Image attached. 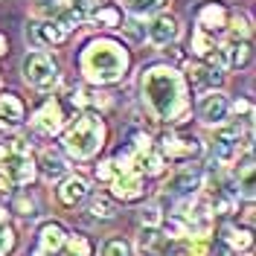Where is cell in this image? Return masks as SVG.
Listing matches in <instances>:
<instances>
[{
  "label": "cell",
  "mask_w": 256,
  "mask_h": 256,
  "mask_svg": "<svg viewBox=\"0 0 256 256\" xmlns=\"http://www.w3.org/2000/svg\"><path fill=\"white\" fill-rule=\"evenodd\" d=\"M0 175L6 178L12 186H26L35 180V163H32V154H15L9 152L3 166H0Z\"/></svg>",
  "instance_id": "obj_6"
},
{
  "label": "cell",
  "mask_w": 256,
  "mask_h": 256,
  "mask_svg": "<svg viewBox=\"0 0 256 256\" xmlns=\"http://www.w3.org/2000/svg\"><path fill=\"white\" fill-rule=\"evenodd\" d=\"M190 84L198 90V94H204V90H216L218 84H222V70H216V67H210V64H192L190 67Z\"/></svg>",
  "instance_id": "obj_15"
},
{
  "label": "cell",
  "mask_w": 256,
  "mask_h": 256,
  "mask_svg": "<svg viewBox=\"0 0 256 256\" xmlns=\"http://www.w3.org/2000/svg\"><path fill=\"white\" fill-rule=\"evenodd\" d=\"M143 175L140 172H122L111 180V195L120 201H137L143 195Z\"/></svg>",
  "instance_id": "obj_13"
},
{
  "label": "cell",
  "mask_w": 256,
  "mask_h": 256,
  "mask_svg": "<svg viewBox=\"0 0 256 256\" xmlns=\"http://www.w3.org/2000/svg\"><path fill=\"white\" fill-rule=\"evenodd\" d=\"M222 242L233 250V254H244V250H250V230H242V227H233V224H224L222 227Z\"/></svg>",
  "instance_id": "obj_18"
},
{
  "label": "cell",
  "mask_w": 256,
  "mask_h": 256,
  "mask_svg": "<svg viewBox=\"0 0 256 256\" xmlns=\"http://www.w3.org/2000/svg\"><path fill=\"white\" fill-rule=\"evenodd\" d=\"M201 184H204L201 169L184 166V169H178L175 175L163 184V192H166V195H192L195 190H201Z\"/></svg>",
  "instance_id": "obj_10"
},
{
  "label": "cell",
  "mask_w": 256,
  "mask_h": 256,
  "mask_svg": "<svg viewBox=\"0 0 256 256\" xmlns=\"http://www.w3.org/2000/svg\"><path fill=\"white\" fill-rule=\"evenodd\" d=\"M99 3H102V0H62L64 9H79V12H84V15H90Z\"/></svg>",
  "instance_id": "obj_32"
},
{
  "label": "cell",
  "mask_w": 256,
  "mask_h": 256,
  "mask_svg": "<svg viewBox=\"0 0 256 256\" xmlns=\"http://www.w3.org/2000/svg\"><path fill=\"white\" fill-rule=\"evenodd\" d=\"M67 35H70V30L64 26L58 18H47L38 26H32V41L35 44H64Z\"/></svg>",
  "instance_id": "obj_14"
},
{
  "label": "cell",
  "mask_w": 256,
  "mask_h": 256,
  "mask_svg": "<svg viewBox=\"0 0 256 256\" xmlns=\"http://www.w3.org/2000/svg\"><path fill=\"white\" fill-rule=\"evenodd\" d=\"M120 26H122V30H126L131 38H134V41H143V38H146V26L140 24V20H137V15L122 18V24H120Z\"/></svg>",
  "instance_id": "obj_28"
},
{
  "label": "cell",
  "mask_w": 256,
  "mask_h": 256,
  "mask_svg": "<svg viewBox=\"0 0 256 256\" xmlns=\"http://www.w3.org/2000/svg\"><path fill=\"white\" fill-rule=\"evenodd\" d=\"M41 172H44L47 180H58V178L67 175V160H64L58 152L44 148V152H41Z\"/></svg>",
  "instance_id": "obj_19"
},
{
  "label": "cell",
  "mask_w": 256,
  "mask_h": 256,
  "mask_svg": "<svg viewBox=\"0 0 256 256\" xmlns=\"http://www.w3.org/2000/svg\"><path fill=\"white\" fill-rule=\"evenodd\" d=\"M96 178L105 180V184H111L114 178H116V166H114L111 160H108V163H99V166H96Z\"/></svg>",
  "instance_id": "obj_34"
},
{
  "label": "cell",
  "mask_w": 256,
  "mask_h": 256,
  "mask_svg": "<svg viewBox=\"0 0 256 256\" xmlns=\"http://www.w3.org/2000/svg\"><path fill=\"white\" fill-rule=\"evenodd\" d=\"M20 73H24V82L35 88V90H41V94H50L58 82H62V67L58 62L44 52V50H32L24 56V62H20Z\"/></svg>",
  "instance_id": "obj_4"
},
{
  "label": "cell",
  "mask_w": 256,
  "mask_h": 256,
  "mask_svg": "<svg viewBox=\"0 0 256 256\" xmlns=\"http://www.w3.org/2000/svg\"><path fill=\"white\" fill-rule=\"evenodd\" d=\"M140 163H143L146 175H160V172H163V166H166V158H163L160 152H148V154L140 158Z\"/></svg>",
  "instance_id": "obj_25"
},
{
  "label": "cell",
  "mask_w": 256,
  "mask_h": 256,
  "mask_svg": "<svg viewBox=\"0 0 256 256\" xmlns=\"http://www.w3.org/2000/svg\"><path fill=\"white\" fill-rule=\"evenodd\" d=\"M163 3L166 0H128V9H131V15H152Z\"/></svg>",
  "instance_id": "obj_27"
},
{
  "label": "cell",
  "mask_w": 256,
  "mask_h": 256,
  "mask_svg": "<svg viewBox=\"0 0 256 256\" xmlns=\"http://www.w3.org/2000/svg\"><path fill=\"white\" fill-rule=\"evenodd\" d=\"M160 242H163V236H160L158 227H140V244L143 248H154Z\"/></svg>",
  "instance_id": "obj_31"
},
{
  "label": "cell",
  "mask_w": 256,
  "mask_h": 256,
  "mask_svg": "<svg viewBox=\"0 0 256 256\" xmlns=\"http://www.w3.org/2000/svg\"><path fill=\"white\" fill-rule=\"evenodd\" d=\"M88 195H90V190H88V180L82 175H67L62 180V186L56 190V198L62 207H79Z\"/></svg>",
  "instance_id": "obj_11"
},
{
  "label": "cell",
  "mask_w": 256,
  "mask_h": 256,
  "mask_svg": "<svg viewBox=\"0 0 256 256\" xmlns=\"http://www.w3.org/2000/svg\"><path fill=\"white\" fill-rule=\"evenodd\" d=\"M6 216H9V212H6V210H0V227L6 224Z\"/></svg>",
  "instance_id": "obj_39"
},
{
  "label": "cell",
  "mask_w": 256,
  "mask_h": 256,
  "mask_svg": "<svg viewBox=\"0 0 256 256\" xmlns=\"http://www.w3.org/2000/svg\"><path fill=\"white\" fill-rule=\"evenodd\" d=\"M99 256H134V248H131V242L122 239V236H111V239L102 242Z\"/></svg>",
  "instance_id": "obj_23"
},
{
  "label": "cell",
  "mask_w": 256,
  "mask_h": 256,
  "mask_svg": "<svg viewBox=\"0 0 256 256\" xmlns=\"http://www.w3.org/2000/svg\"><path fill=\"white\" fill-rule=\"evenodd\" d=\"M64 254L67 256H90V242L84 239V236H67L64 239Z\"/></svg>",
  "instance_id": "obj_24"
},
{
  "label": "cell",
  "mask_w": 256,
  "mask_h": 256,
  "mask_svg": "<svg viewBox=\"0 0 256 256\" xmlns=\"http://www.w3.org/2000/svg\"><path fill=\"white\" fill-rule=\"evenodd\" d=\"M227 9L222 3H204L201 12H198V26L204 32H216V30H224L227 26Z\"/></svg>",
  "instance_id": "obj_17"
},
{
  "label": "cell",
  "mask_w": 256,
  "mask_h": 256,
  "mask_svg": "<svg viewBox=\"0 0 256 256\" xmlns=\"http://www.w3.org/2000/svg\"><path fill=\"white\" fill-rule=\"evenodd\" d=\"M12 210H15L18 216H35V201L24 192V195H18L15 201H12Z\"/></svg>",
  "instance_id": "obj_29"
},
{
  "label": "cell",
  "mask_w": 256,
  "mask_h": 256,
  "mask_svg": "<svg viewBox=\"0 0 256 256\" xmlns=\"http://www.w3.org/2000/svg\"><path fill=\"white\" fill-rule=\"evenodd\" d=\"M9 186H12V184H9V180H6V178H3V175H0V190H3V192H6V190H9Z\"/></svg>",
  "instance_id": "obj_38"
},
{
  "label": "cell",
  "mask_w": 256,
  "mask_h": 256,
  "mask_svg": "<svg viewBox=\"0 0 256 256\" xmlns=\"http://www.w3.org/2000/svg\"><path fill=\"white\" fill-rule=\"evenodd\" d=\"M140 222H143V227H158L160 224V210L158 207H143L140 210Z\"/></svg>",
  "instance_id": "obj_33"
},
{
  "label": "cell",
  "mask_w": 256,
  "mask_h": 256,
  "mask_svg": "<svg viewBox=\"0 0 256 256\" xmlns=\"http://www.w3.org/2000/svg\"><path fill=\"white\" fill-rule=\"evenodd\" d=\"M204 152V146L198 137H178V134H169L160 140V154L166 160H192Z\"/></svg>",
  "instance_id": "obj_7"
},
{
  "label": "cell",
  "mask_w": 256,
  "mask_h": 256,
  "mask_svg": "<svg viewBox=\"0 0 256 256\" xmlns=\"http://www.w3.org/2000/svg\"><path fill=\"white\" fill-rule=\"evenodd\" d=\"M26 120V108L15 94L0 96V128L3 131H18Z\"/></svg>",
  "instance_id": "obj_12"
},
{
  "label": "cell",
  "mask_w": 256,
  "mask_h": 256,
  "mask_svg": "<svg viewBox=\"0 0 256 256\" xmlns=\"http://www.w3.org/2000/svg\"><path fill=\"white\" fill-rule=\"evenodd\" d=\"M32 128H35V134H41V137H52V134H58L64 128V111L62 105L56 102V99H50L44 102L35 116H32Z\"/></svg>",
  "instance_id": "obj_8"
},
{
  "label": "cell",
  "mask_w": 256,
  "mask_h": 256,
  "mask_svg": "<svg viewBox=\"0 0 256 256\" xmlns=\"http://www.w3.org/2000/svg\"><path fill=\"white\" fill-rule=\"evenodd\" d=\"M64 239H67V230H64L58 222H47L41 230H38V250H47V254H58L64 248Z\"/></svg>",
  "instance_id": "obj_16"
},
{
  "label": "cell",
  "mask_w": 256,
  "mask_h": 256,
  "mask_svg": "<svg viewBox=\"0 0 256 256\" xmlns=\"http://www.w3.org/2000/svg\"><path fill=\"white\" fill-rule=\"evenodd\" d=\"M88 212H90V218H96V222H108V218H114L116 207H114V201L108 195H96V198H90Z\"/></svg>",
  "instance_id": "obj_22"
},
{
  "label": "cell",
  "mask_w": 256,
  "mask_h": 256,
  "mask_svg": "<svg viewBox=\"0 0 256 256\" xmlns=\"http://www.w3.org/2000/svg\"><path fill=\"white\" fill-rule=\"evenodd\" d=\"M180 256H190V254H180Z\"/></svg>",
  "instance_id": "obj_41"
},
{
  "label": "cell",
  "mask_w": 256,
  "mask_h": 256,
  "mask_svg": "<svg viewBox=\"0 0 256 256\" xmlns=\"http://www.w3.org/2000/svg\"><path fill=\"white\" fill-rule=\"evenodd\" d=\"M148 35V41L154 44V47H169V44H175L178 35H180V24H178L175 15H169V12H163L152 20V26L146 30Z\"/></svg>",
  "instance_id": "obj_9"
},
{
  "label": "cell",
  "mask_w": 256,
  "mask_h": 256,
  "mask_svg": "<svg viewBox=\"0 0 256 256\" xmlns=\"http://www.w3.org/2000/svg\"><path fill=\"white\" fill-rule=\"evenodd\" d=\"M190 50L198 56V58H207L210 52L216 50V38H212V32H204L201 26L192 32V41H190Z\"/></svg>",
  "instance_id": "obj_21"
},
{
  "label": "cell",
  "mask_w": 256,
  "mask_h": 256,
  "mask_svg": "<svg viewBox=\"0 0 256 256\" xmlns=\"http://www.w3.org/2000/svg\"><path fill=\"white\" fill-rule=\"evenodd\" d=\"M244 222H248V224L254 222V207H250V204H248V207H244Z\"/></svg>",
  "instance_id": "obj_36"
},
{
  "label": "cell",
  "mask_w": 256,
  "mask_h": 256,
  "mask_svg": "<svg viewBox=\"0 0 256 256\" xmlns=\"http://www.w3.org/2000/svg\"><path fill=\"white\" fill-rule=\"evenodd\" d=\"M140 94H143L146 108L163 122H180L190 111L186 79L169 64H154V67L143 70Z\"/></svg>",
  "instance_id": "obj_1"
},
{
  "label": "cell",
  "mask_w": 256,
  "mask_h": 256,
  "mask_svg": "<svg viewBox=\"0 0 256 256\" xmlns=\"http://www.w3.org/2000/svg\"><path fill=\"white\" fill-rule=\"evenodd\" d=\"M131 56L128 50L114 41V38H94L88 47L82 50L79 67L84 73V79L90 84H114L128 73Z\"/></svg>",
  "instance_id": "obj_2"
},
{
  "label": "cell",
  "mask_w": 256,
  "mask_h": 256,
  "mask_svg": "<svg viewBox=\"0 0 256 256\" xmlns=\"http://www.w3.org/2000/svg\"><path fill=\"white\" fill-rule=\"evenodd\" d=\"M12 248H15V233H12L9 224H3V227H0V256H9Z\"/></svg>",
  "instance_id": "obj_30"
},
{
  "label": "cell",
  "mask_w": 256,
  "mask_h": 256,
  "mask_svg": "<svg viewBox=\"0 0 256 256\" xmlns=\"http://www.w3.org/2000/svg\"><path fill=\"white\" fill-rule=\"evenodd\" d=\"M105 146V122L96 114H82L64 134V152L76 160H90Z\"/></svg>",
  "instance_id": "obj_3"
},
{
  "label": "cell",
  "mask_w": 256,
  "mask_h": 256,
  "mask_svg": "<svg viewBox=\"0 0 256 256\" xmlns=\"http://www.w3.org/2000/svg\"><path fill=\"white\" fill-rule=\"evenodd\" d=\"M227 26L233 32V38H248L250 35V20L242 15V12H236L233 18H227Z\"/></svg>",
  "instance_id": "obj_26"
},
{
  "label": "cell",
  "mask_w": 256,
  "mask_h": 256,
  "mask_svg": "<svg viewBox=\"0 0 256 256\" xmlns=\"http://www.w3.org/2000/svg\"><path fill=\"white\" fill-rule=\"evenodd\" d=\"M6 50H9V41H6V35H0V56H3Z\"/></svg>",
  "instance_id": "obj_37"
},
{
  "label": "cell",
  "mask_w": 256,
  "mask_h": 256,
  "mask_svg": "<svg viewBox=\"0 0 256 256\" xmlns=\"http://www.w3.org/2000/svg\"><path fill=\"white\" fill-rule=\"evenodd\" d=\"M230 111L236 114V116H239V114H244V116H250V102H248V99H239V102H230Z\"/></svg>",
  "instance_id": "obj_35"
},
{
  "label": "cell",
  "mask_w": 256,
  "mask_h": 256,
  "mask_svg": "<svg viewBox=\"0 0 256 256\" xmlns=\"http://www.w3.org/2000/svg\"><path fill=\"white\" fill-rule=\"evenodd\" d=\"M90 18H94L99 26H111V30H116L120 24H122V9H116V6H96L94 12H90Z\"/></svg>",
  "instance_id": "obj_20"
},
{
  "label": "cell",
  "mask_w": 256,
  "mask_h": 256,
  "mask_svg": "<svg viewBox=\"0 0 256 256\" xmlns=\"http://www.w3.org/2000/svg\"><path fill=\"white\" fill-rule=\"evenodd\" d=\"M230 116V99L222 90H204V96L198 99V120L207 126H222Z\"/></svg>",
  "instance_id": "obj_5"
},
{
  "label": "cell",
  "mask_w": 256,
  "mask_h": 256,
  "mask_svg": "<svg viewBox=\"0 0 256 256\" xmlns=\"http://www.w3.org/2000/svg\"><path fill=\"white\" fill-rule=\"evenodd\" d=\"M0 88H3V79H0Z\"/></svg>",
  "instance_id": "obj_40"
}]
</instances>
